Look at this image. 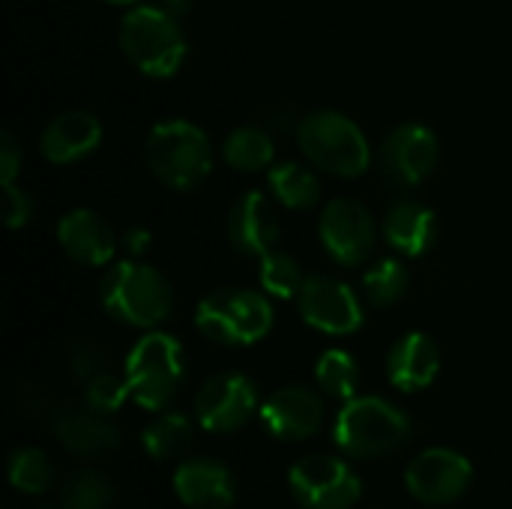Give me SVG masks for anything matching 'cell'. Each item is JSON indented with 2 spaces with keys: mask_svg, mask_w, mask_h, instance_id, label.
<instances>
[{
  "mask_svg": "<svg viewBox=\"0 0 512 509\" xmlns=\"http://www.w3.org/2000/svg\"><path fill=\"white\" fill-rule=\"evenodd\" d=\"M411 438V420L402 408L381 396H354L342 405L333 441L351 459H384L402 450Z\"/></svg>",
  "mask_w": 512,
  "mask_h": 509,
  "instance_id": "6da1fadb",
  "label": "cell"
},
{
  "mask_svg": "<svg viewBox=\"0 0 512 509\" xmlns=\"http://www.w3.org/2000/svg\"><path fill=\"white\" fill-rule=\"evenodd\" d=\"M144 159L153 177L174 189H198L213 168V147L201 126L189 120H159L144 141Z\"/></svg>",
  "mask_w": 512,
  "mask_h": 509,
  "instance_id": "7a4b0ae2",
  "label": "cell"
},
{
  "mask_svg": "<svg viewBox=\"0 0 512 509\" xmlns=\"http://www.w3.org/2000/svg\"><path fill=\"white\" fill-rule=\"evenodd\" d=\"M99 300L114 321L141 330L159 327L174 309V291L168 279L156 267L135 258L120 261L105 273L99 285Z\"/></svg>",
  "mask_w": 512,
  "mask_h": 509,
  "instance_id": "3957f363",
  "label": "cell"
},
{
  "mask_svg": "<svg viewBox=\"0 0 512 509\" xmlns=\"http://www.w3.org/2000/svg\"><path fill=\"white\" fill-rule=\"evenodd\" d=\"M120 51L147 78H171L186 60V33L162 6H132L120 24Z\"/></svg>",
  "mask_w": 512,
  "mask_h": 509,
  "instance_id": "277c9868",
  "label": "cell"
},
{
  "mask_svg": "<svg viewBox=\"0 0 512 509\" xmlns=\"http://www.w3.org/2000/svg\"><path fill=\"white\" fill-rule=\"evenodd\" d=\"M297 144L315 168L336 177H360L372 165V147L363 129L330 108L312 111L300 120Z\"/></svg>",
  "mask_w": 512,
  "mask_h": 509,
  "instance_id": "5b68a950",
  "label": "cell"
},
{
  "mask_svg": "<svg viewBox=\"0 0 512 509\" xmlns=\"http://www.w3.org/2000/svg\"><path fill=\"white\" fill-rule=\"evenodd\" d=\"M195 327L204 339L225 348L255 345L273 330V306L258 291L222 288L198 303Z\"/></svg>",
  "mask_w": 512,
  "mask_h": 509,
  "instance_id": "8992f818",
  "label": "cell"
},
{
  "mask_svg": "<svg viewBox=\"0 0 512 509\" xmlns=\"http://www.w3.org/2000/svg\"><path fill=\"white\" fill-rule=\"evenodd\" d=\"M186 381L183 345L168 333H147L126 357V384L135 405L144 411L168 408Z\"/></svg>",
  "mask_w": 512,
  "mask_h": 509,
  "instance_id": "52a82bcc",
  "label": "cell"
},
{
  "mask_svg": "<svg viewBox=\"0 0 512 509\" xmlns=\"http://www.w3.org/2000/svg\"><path fill=\"white\" fill-rule=\"evenodd\" d=\"M288 486L303 509H354L363 495V483L351 465L321 453L294 462Z\"/></svg>",
  "mask_w": 512,
  "mask_h": 509,
  "instance_id": "ba28073f",
  "label": "cell"
},
{
  "mask_svg": "<svg viewBox=\"0 0 512 509\" xmlns=\"http://www.w3.org/2000/svg\"><path fill=\"white\" fill-rule=\"evenodd\" d=\"M441 159L438 135L423 123H402L396 126L378 150L381 177L396 189H414L426 183Z\"/></svg>",
  "mask_w": 512,
  "mask_h": 509,
  "instance_id": "9c48e42d",
  "label": "cell"
},
{
  "mask_svg": "<svg viewBox=\"0 0 512 509\" xmlns=\"http://www.w3.org/2000/svg\"><path fill=\"white\" fill-rule=\"evenodd\" d=\"M258 411V387L243 372H219L195 396V420L216 435L243 429Z\"/></svg>",
  "mask_w": 512,
  "mask_h": 509,
  "instance_id": "30bf717a",
  "label": "cell"
},
{
  "mask_svg": "<svg viewBox=\"0 0 512 509\" xmlns=\"http://www.w3.org/2000/svg\"><path fill=\"white\" fill-rule=\"evenodd\" d=\"M321 243L327 255L342 267L363 264L378 243V225L372 213L354 198H336L324 207L318 222Z\"/></svg>",
  "mask_w": 512,
  "mask_h": 509,
  "instance_id": "8fae6325",
  "label": "cell"
},
{
  "mask_svg": "<svg viewBox=\"0 0 512 509\" xmlns=\"http://www.w3.org/2000/svg\"><path fill=\"white\" fill-rule=\"evenodd\" d=\"M471 480H474L471 462L462 453L444 447L417 453L405 471L408 492L429 507H444L459 501L471 489Z\"/></svg>",
  "mask_w": 512,
  "mask_h": 509,
  "instance_id": "7c38bea8",
  "label": "cell"
},
{
  "mask_svg": "<svg viewBox=\"0 0 512 509\" xmlns=\"http://www.w3.org/2000/svg\"><path fill=\"white\" fill-rule=\"evenodd\" d=\"M297 300L303 321L327 336H351L363 327V309L354 288L336 276H309Z\"/></svg>",
  "mask_w": 512,
  "mask_h": 509,
  "instance_id": "4fadbf2b",
  "label": "cell"
},
{
  "mask_svg": "<svg viewBox=\"0 0 512 509\" xmlns=\"http://www.w3.org/2000/svg\"><path fill=\"white\" fill-rule=\"evenodd\" d=\"M48 426L60 447L78 459H105L123 444L111 414L93 411L90 405H60L51 411Z\"/></svg>",
  "mask_w": 512,
  "mask_h": 509,
  "instance_id": "5bb4252c",
  "label": "cell"
},
{
  "mask_svg": "<svg viewBox=\"0 0 512 509\" xmlns=\"http://www.w3.org/2000/svg\"><path fill=\"white\" fill-rule=\"evenodd\" d=\"M324 417H327V408H324L321 393L306 384H291V387L276 390L261 408L264 429L276 441H288V444L318 435L324 426Z\"/></svg>",
  "mask_w": 512,
  "mask_h": 509,
  "instance_id": "9a60e30c",
  "label": "cell"
},
{
  "mask_svg": "<svg viewBox=\"0 0 512 509\" xmlns=\"http://www.w3.org/2000/svg\"><path fill=\"white\" fill-rule=\"evenodd\" d=\"M225 231H228V243L234 252H240L246 258H264L267 252L276 249L282 225H279V216H276L270 198L264 192L252 189L231 204Z\"/></svg>",
  "mask_w": 512,
  "mask_h": 509,
  "instance_id": "2e32d148",
  "label": "cell"
},
{
  "mask_svg": "<svg viewBox=\"0 0 512 509\" xmlns=\"http://www.w3.org/2000/svg\"><path fill=\"white\" fill-rule=\"evenodd\" d=\"M57 243L66 258L81 267H105L117 252V237L111 225L87 207L69 210L57 222Z\"/></svg>",
  "mask_w": 512,
  "mask_h": 509,
  "instance_id": "e0dca14e",
  "label": "cell"
},
{
  "mask_svg": "<svg viewBox=\"0 0 512 509\" xmlns=\"http://www.w3.org/2000/svg\"><path fill=\"white\" fill-rule=\"evenodd\" d=\"M174 492L189 509H231L237 480L216 459H189L174 474Z\"/></svg>",
  "mask_w": 512,
  "mask_h": 509,
  "instance_id": "ac0fdd59",
  "label": "cell"
},
{
  "mask_svg": "<svg viewBox=\"0 0 512 509\" xmlns=\"http://www.w3.org/2000/svg\"><path fill=\"white\" fill-rule=\"evenodd\" d=\"M102 144V123L90 111H63L57 114L39 138V150L51 165H72L90 156Z\"/></svg>",
  "mask_w": 512,
  "mask_h": 509,
  "instance_id": "d6986e66",
  "label": "cell"
},
{
  "mask_svg": "<svg viewBox=\"0 0 512 509\" xmlns=\"http://www.w3.org/2000/svg\"><path fill=\"white\" fill-rule=\"evenodd\" d=\"M441 372L438 342L426 333H405L387 357V378L402 393H420L435 384Z\"/></svg>",
  "mask_w": 512,
  "mask_h": 509,
  "instance_id": "ffe728a7",
  "label": "cell"
},
{
  "mask_svg": "<svg viewBox=\"0 0 512 509\" xmlns=\"http://www.w3.org/2000/svg\"><path fill=\"white\" fill-rule=\"evenodd\" d=\"M384 240L405 258H420L435 243V213L420 201H396L384 216Z\"/></svg>",
  "mask_w": 512,
  "mask_h": 509,
  "instance_id": "44dd1931",
  "label": "cell"
},
{
  "mask_svg": "<svg viewBox=\"0 0 512 509\" xmlns=\"http://www.w3.org/2000/svg\"><path fill=\"white\" fill-rule=\"evenodd\" d=\"M141 444L153 462H174L195 447V426L183 414H162L144 429Z\"/></svg>",
  "mask_w": 512,
  "mask_h": 509,
  "instance_id": "7402d4cb",
  "label": "cell"
},
{
  "mask_svg": "<svg viewBox=\"0 0 512 509\" xmlns=\"http://www.w3.org/2000/svg\"><path fill=\"white\" fill-rule=\"evenodd\" d=\"M273 153H276L273 135H270V129H264V126H240V129H234V132L225 138V144H222L225 162H228L234 171H243V174L270 168Z\"/></svg>",
  "mask_w": 512,
  "mask_h": 509,
  "instance_id": "603a6c76",
  "label": "cell"
},
{
  "mask_svg": "<svg viewBox=\"0 0 512 509\" xmlns=\"http://www.w3.org/2000/svg\"><path fill=\"white\" fill-rule=\"evenodd\" d=\"M270 192L288 210H309L321 201L318 177L300 162H282L270 171Z\"/></svg>",
  "mask_w": 512,
  "mask_h": 509,
  "instance_id": "cb8c5ba5",
  "label": "cell"
},
{
  "mask_svg": "<svg viewBox=\"0 0 512 509\" xmlns=\"http://www.w3.org/2000/svg\"><path fill=\"white\" fill-rule=\"evenodd\" d=\"M114 501V483L93 468L69 474L66 483L60 486V509H111Z\"/></svg>",
  "mask_w": 512,
  "mask_h": 509,
  "instance_id": "d4e9b609",
  "label": "cell"
},
{
  "mask_svg": "<svg viewBox=\"0 0 512 509\" xmlns=\"http://www.w3.org/2000/svg\"><path fill=\"white\" fill-rule=\"evenodd\" d=\"M315 384L324 396L348 402L357 396V384H360V366L348 351H324L318 366H315Z\"/></svg>",
  "mask_w": 512,
  "mask_h": 509,
  "instance_id": "484cf974",
  "label": "cell"
},
{
  "mask_svg": "<svg viewBox=\"0 0 512 509\" xmlns=\"http://www.w3.org/2000/svg\"><path fill=\"white\" fill-rule=\"evenodd\" d=\"M258 282L261 288L270 294V297H279V300H288V297H300L303 285H306V276H303V267L294 255L288 252H267L261 258V267H258Z\"/></svg>",
  "mask_w": 512,
  "mask_h": 509,
  "instance_id": "4316f807",
  "label": "cell"
},
{
  "mask_svg": "<svg viewBox=\"0 0 512 509\" xmlns=\"http://www.w3.org/2000/svg\"><path fill=\"white\" fill-rule=\"evenodd\" d=\"M408 291V270L399 258H384L363 276V294L375 309L396 306Z\"/></svg>",
  "mask_w": 512,
  "mask_h": 509,
  "instance_id": "83f0119b",
  "label": "cell"
},
{
  "mask_svg": "<svg viewBox=\"0 0 512 509\" xmlns=\"http://www.w3.org/2000/svg\"><path fill=\"white\" fill-rule=\"evenodd\" d=\"M9 483L24 495H45L54 486V465L36 447H21L9 456Z\"/></svg>",
  "mask_w": 512,
  "mask_h": 509,
  "instance_id": "f1b7e54d",
  "label": "cell"
},
{
  "mask_svg": "<svg viewBox=\"0 0 512 509\" xmlns=\"http://www.w3.org/2000/svg\"><path fill=\"white\" fill-rule=\"evenodd\" d=\"M66 366H69L72 378L87 384L90 378L108 372V354L90 336H78L66 345Z\"/></svg>",
  "mask_w": 512,
  "mask_h": 509,
  "instance_id": "f546056e",
  "label": "cell"
},
{
  "mask_svg": "<svg viewBox=\"0 0 512 509\" xmlns=\"http://www.w3.org/2000/svg\"><path fill=\"white\" fill-rule=\"evenodd\" d=\"M126 399H132L129 396V384L120 381L111 372H102V375H96V378H90L84 384V405H90L93 411H102V414L114 417L123 408Z\"/></svg>",
  "mask_w": 512,
  "mask_h": 509,
  "instance_id": "4dcf8cb0",
  "label": "cell"
},
{
  "mask_svg": "<svg viewBox=\"0 0 512 509\" xmlns=\"http://www.w3.org/2000/svg\"><path fill=\"white\" fill-rule=\"evenodd\" d=\"M0 186H3V222H6V228H12V231L24 228L36 210L33 198L24 189H18L15 183H0Z\"/></svg>",
  "mask_w": 512,
  "mask_h": 509,
  "instance_id": "1f68e13d",
  "label": "cell"
},
{
  "mask_svg": "<svg viewBox=\"0 0 512 509\" xmlns=\"http://www.w3.org/2000/svg\"><path fill=\"white\" fill-rule=\"evenodd\" d=\"M12 408H15L18 417L36 420V417H42V414L48 411V399H45V393H42V387H39L36 381L21 378V381H15V387H12Z\"/></svg>",
  "mask_w": 512,
  "mask_h": 509,
  "instance_id": "d6a6232c",
  "label": "cell"
},
{
  "mask_svg": "<svg viewBox=\"0 0 512 509\" xmlns=\"http://www.w3.org/2000/svg\"><path fill=\"white\" fill-rule=\"evenodd\" d=\"M21 171V147L12 132L0 135V183H15Z\"/></svg>",
  "mask_w": 512,
  "mask_h": 509,
  "instance_id": "836d02e7",
  "label": "cell"
},
{
  "mask_svg": "<svg viewBox=\"0 0 512 509\" xmlns=\"http://www.w3.org/2000/svg\"><path fill=\"white\" fill-rule=\"evenodd\" d=\"M150 231L147 228H129L126 234H123V240H120V246H123V252L129 255V258H141L147 249H150Z\"/></svg>",
  "mask_w": 512,
  "mask_h": 509,
  "instance_id": "e575fe53",
  "label": "cell"
},
{
  "mask_svg": "<svg viewBox=\"0 0 512 509\" xmlns=\"http://www.w3.org/2000/svg\"><path fill=\"white\" fill-rule=\"evenodd\" d=\"M159 3H162V9H168L171 15H177V18H180V15H186V12L192 9V3H195V0H159Z\"/></svg>",
  "mask_w": 512,
  "mask_h": 509,
  "instance_id": "d590c367",
  "label": "cell"
},
{
  "mask_svg": "<svg viewBox=\"0 0 512 509\" xmlns=\"http://www.w3.org/2000/svg\"><path fill=\"white\" fill-rule=\"evenodd\" d=\"M105 3H117V6H132V3H138V0H105Z\"/></svg>",
  "mask_w": 512,
  "mask_h": 509,
  "instance_id": "8d00e7d4",
  "label": "cell"
}]
</instances>
